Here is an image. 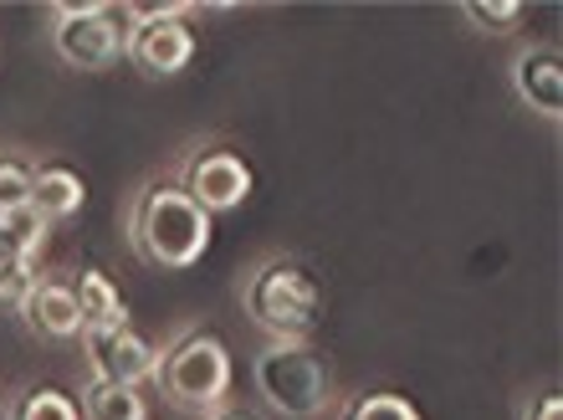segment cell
Returning <instances> with one entry per match:
<instances>
[{"label":"cell","mask_w":563,"mask_h":420,"mask_svg":"<svg viewBox=\"0 0 563 420\" xmlns=\"http://www.w3.org/2000/svg\"><path fill=\"white\" fill-rule=\"evenodd\" d=\"M246 313L277 344H302L323 323V287L297 256H272L246 283Z\"/></svg>","instance_id":"6da1fadb"},{"label":"cell","mask_w":563,"mask_h":420,"mask_svg":"<svg viewBox=\"0 0 563 420\" xmlns=\"http://www.w3.org/2000/svg\"><path fill=\"white\" fill-rule=\"evenodd\" d=\"M134 246L154 267H195L210 246V215L185 185H148L134 206Z\"/></svg>","instance_id":"7a4b0ae2"},{"label":"cell","mask_w":563,"mask_h":420,"mask_svg":"<svg viewBox=\"0 0 563 420\" xmlns=\"http://www.w3.org/2000/svg\"><path fill=\"white\" fill-rule=\"evenodd\" d=\"M256 395L287 420L323 416L333 400V375L328 364L302 344H272L256 354Z\"/></svg>","instance_id":"3957f363"},{"label":"cell","mask_w":563,"mask_h":420,"mask_svg":"<svg viewBox=\"0 0 563 420\" xmlns=\"http://www.w3.org/2000/svg\"><path fill=\"white\" fill-rule=\"evenodd\" d=\"M159 390L175 400L179 410H216L231 390V354L216 333H185L159 364Z\"/></svg>","instance_id":"277c9868"},{"label":"cell","mask_w":563,"mask_h":420,"mask_svg":"<svg viewBox=\"0 0 563 420\" xmlns=\"http://www.w3.org/2000/svg\"><path fill=\"white\" fill-rule=\"evenodd\" d=\"M57 57L82 73H108L129 57V5H57Z\"/></svg>","instance_id":"5b68a950"},{"label":"cell","mask_w":563,"mask_h":420,"mask_svg":"<svg viewBox=\"0 0 563 420\" xmlns=\"http://www.w3.org/2000/svg\"><path fill=\"white\" fill-rule=\"evenodd\" d=\"M185 196L195 206L216 215V210H236L241 200L252 196V169L241 165L231 150H200L185 169Z\"/></svg>","instance_id":"8992f818"},{"label":"cell","mask_w":563,"mask_h":420,"mask_svg":"<svg viewBox=\"0 0 563 420\" xmlns=\"http://www.w3.org/2000/svg\"><path fill=\"white\" fill-rule=\"evenodd\" d=\"M82 349H88L92 375L108 379V385H139V379H148V375H154V364H159L154 344H148V339H139L129 323H123V329H92V333H82Z\"/></svg>","instance_id":"52a82bcc"},{"label":"cell","mask_w":563,"mask_h":420,"mask_svg":"<svg viewBox=\"0 0 563 420\" xmlns=\"http://www.w3.org/2000/svg\"><path fill=\"white\" fill-rule=\"evenodd\" d=\"M190 57H195V36L175 15L129 26V62H134L144 77H175L190 67Z\"/></svg>","instance_id":"ba28073f"},{"label":"cell","mask_w":563,"mask_h":420,"mask_svg":"<svg viewBox=\"0 0 563 420\" xmlns=\"http://www.w3.org/2000/svg\"><path fill=\"white\" fill-rule=\"evenodd\" d=\"M512 88H518V98L533 113H543V119H559L563 113V62L559 52H549V46H528L518 62H512Z\"/></svg>","instance_id":"9c48e42d"},{"label":"cell","mask_w":563,"mask_h":420,"mask_svg":"<svg viewBox=\"0 0 563 420\" xmlns=\"http://www.w3.org/2000/svg\"><path fill=\"white\" fill-rule=\"evenodd\" d=\"M21 318L42 339H77L82 333V308H77V292L67 283H42L36 277V287L21 302Z\"/></svg>","instance_id":"30bf717a"},{"label":"cell","mask_w":563,"mask_h":420,"mask_svg":"<svg viewBox=\"0 0 563 420\" xmlns=\"http://www.w3.org/2000/svg\"><path fill=\"white\" fill-rule=\"evenodd\" d=\"M31 206L42 210V221H67L82 210V175L67 165H42L31 180Z\"/></svg>","instance_id":"8fae6325"},{"label":"cell","mask_w":563,"mask_h":420,"mask_svg":"<svg viewBox=\"0 0 563 420\" xmlns=\"http://www.w3.org/2000/svg\"><path fill=\"white\" fill-rule=\"evenodd\" d=\"M73 292H77V308H82V333L123 329V323H129V308H123L119 287L108 283L103 272H82V277L73 283Z\"/></svg>","instance_id":"7c38bea8"},{"label":"cell","mask_w":563,"mask_h":420,"mask_svg":"<svg viewBox=\"0 0 563 420\" xmlns=\"http://www.w3.org/2000/svg\"><path fill=\"white\" fill-rule=\"evenodd\" d=\"M82 416L88 420H144V400H139L134 385H108V379H92L88 395H82Z\"/></svg>","instance_id":"4fadbf2b"},{"label":"cell","mask_w":563,"mask_h":420,"mask_svg":"<svg viewBox=\"0 0 563 420\" xmlns=\"http://www.w3.org/2000/svg\"><path fill=\"white\" fill-rule=\"evenodd\" d=\"M0 236L11 241L21 256H36L42 252V241H46V221H42V210L31 206H11V210H0Z\"/></svg>","instance_id":"5bb4252c"},{"label":"cell","mask_w":563,"mask_h":420,"mask_svg":"<svg viewBox=\"0 0 563 420\" xmlns=\"http://www.w3.org/2000/svg\"><path fill=\"white\" fill-rule=\"evenodd\" d=\"M343 420H420V410L405 400V395H389V390H369L358 395L354 406L343 410Z\"/></svg>","instance_id":"9a60e30c"},{"label":"cell","mask_w":563,"mask_h":420,"mask_svg":"<svg viewBox=\"0 0 563 420\" xmlns=\"http://www.w3.org/2000/svg\"><path fill=\"white\" fill-rule=\"evenodd\" d=\"M11 420H77V406L62 390H26L11 406Z\"/></svg>","instance_id":"2e32d148"},{"label":"cell","mask_w":563,"mask_h":420,"mask_svg":"<svg viewBox=\"0 0 563 420\" xmlns=\"http://www.w3.org/2000/svg\"><path fill=\"white\" fill-rule=\"evenodd\" d=\"M31 180H36V165H26L21 154H0V210L26 206Z\"/></svg>","instance_id":"e0dca14e"},{"label":"cell","mask_w":563,"mask_h":420,"mask_svg":"<svg viewBox=\"0 0 563 420\" xmlns=\"http://www.w3.org/2000/svg\"><path fill=\"white\" fill-rule=\"evenodd\" d=\"M461 15H466L476 31H512L522 21V5L518 0H497V5H492V0H466Z\"/></svg>","instance_id":"ac0fdd59"},{"label":"cell","mask_w":563,"mask_h":420,"mask_svg":"<svg viewBox=\"0 0 563 420\" xmlns=\"http://www.w3.org/2000/svg\"><path fill=\"white\" fill-rule=\"evenodd\" d=\"M522 420H563V400H559V390H543V395H538Z\"/></svg>","instance_id":"d6986e66"},{"label":"cell","mask_w":563,"mask_h":420,"mask_svg":"<svg viewBox=\"0 0 563 420\" xmlns=\"http://www.w3.org/2000/svg\"><path fill=\"white\" fill-rule=\"evenodd\" d=\"M206 420H252L246 410H216V416H206Z\"/></svg>","instance_id":"ffe728a7"}]
</instances>
